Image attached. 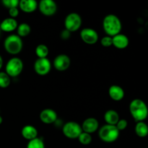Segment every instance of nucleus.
Returning a JSON list of instances; mask_svg holds the SVG:
<instances>
[{"label":"nucleus","instance_id":"8","mask_svg":"<svg viewBox=\"0 0 148 148\" xmlns=\"http://www.w3.org/2000/svg\"><path fill=\"white\" fill-rule=\"evenodd\" d=\"M51 69V64L47 58L38 59L34 63V70L38 75L45 76L50 72Z\"/></svg>","mask_w":148,"mask_h":148},{"label":"nucleus","instance_id":"14","mask_svg":"<svg viewBox=\"0 0 148 148\" xmlns=\"http://www.w3.org/2000/svg\"><path fill=\"white\" fill-rule=\"evenodd\" d=\"M17 26L18 23L16 19L7 17L0 23V30L6 33H10L17 30Z\"/></svg>","mask_w":148,"mask_h":148},{"label":"nucleus","instance_id":"12","mask_svg":"<svg viewBox=\"0 0 148 148\" xmlns=\"http://www.w3.org/2000/svg\"><path fill=\"white\" fill-rule=\"evenodd\" d=\"M40 119L43 124H51L57 121L58 116L56 111L51 108L43 109L40 114Z\"/></svg>","mask_w":148,"mask_h":148},{"label":"nucleus","instance_id":"11","mask_svg":"<svg viewBox=\"0 0 148 148\" xmlns=\"http://www.w3.org/2000/svg\"><path fill=\"white\" fill-rule=\"evenodd\" d=\"M71 64L70 58L66 54H59L53 60V66L56 70L64 72L68 69Z\"/></svg>","mask_w":148,"mask_h":148},{"label":"nucleus","instance_id":"22","mask_svg":"<svg viewBox=\"0 0 148 148\" xmlns=\"http://www.w3.org/2000/svg\"><path fill=\"white\" fill-rule=\"evenodd\" d=\"M49 53V49L45 44H39L36 48V54L38 59L47 58Z\"/></svg>","mask_w":148,"mask_h":148},{"label":"nucleus","instance_id":"21","mask_svg":"<svg viewBox=\"0 0 148 148\" xmlns=\"http://www.w3.org/2000/svg\"><path fill=\"white\" fill-rule=\"evenodd\" d=\"M30 31H31V28H30V26L27 23H23L18 25V26H17V36H20V38L27 36L30 33Z\"/></svg>","mask_w":148,"mask_h":148},{"label":"nucleus","instance_id":"23","mask_svg":"<svg viewBox=\"0 0 148 148\" xmlns=\"http://www.w3.org/2000/svg\"><path fill=\"white\" fill-rule=\"evenodd\" d=\"M5 72H0V88H7L10 86L11 79Z\"/></svg>","mask_w":148,"mask_h":148},{"label":"nucleus","instance_id":"10","mask_svg":"<svg viewBox=\"0 0 148 148\" xmlns=\"http://www.w3.org/2000/svg\"><path fill=\"white\" fill-rule=\"evenodd\" d=\"M80 38L84 43L88 45H93L98 40V33L96 30L90 27H86L81 30Z\"/></svg>","mask_w":148,"mask_h":148},{"label":"nucleus","instance_id":"4","mask_svg":"<svg viewBox=\"0 0 148 148\" xmlns=\"http://www.w3.org/2000/svg\"><path fill=\"white\" fill-rule=\"evenodd\" d=\"M120 132L116 126L106 124L99 130L98 135L102 141L107 143H111L116 141L120 134Z\"/></svg>","mask_w":148,"mask_h":148},{"label":"nucleus","instance_id":"19","mask_svg":"<svg viewBox=\"0 0 148 148\" xmlns=\"http://www.w3.org/2000/svg\"><path fill=\"white\" fill-rule=\"evenodd\" d=\"M119 119V115L115 110H108L104 114V120L106 124L116 126Z\"/></svg>","mask_w":148,"mask_h":148},{"label":"nucleus","instance_id":"25","mask_svg":"<svg viewBox=\"0 0 148 148\" xmlns=\"http://www.w3.org/2000/svg\"><path fill=\"white\" fill-rule=\"evenodd\" d=\"M77 139L79 143L82 145H90L92 140V137L91 136V134L86 132H82V134L79 136V137Z\"/></svg>","mask_w":148,"mask_h":148},{"label":"nucleus","instance_id":"31","mask_svg":"<svg viewBox=\"0 0 148 148\" xmlns=\"http://www.w3.org/2000/svg\"><path fill=\"white\" fill-rule=\"evenodd\" d=\"M2 66H3V59L2 57H1V55H0V69H1Z\"/></svg>","mask_w":148,"mask_h":148},{"label":"nucleus","instance_id":"7","mask_svg":"<svg viewBox=\"0 0 148 148\" xmlns=\"http://www.w3.org/2000/svg\"><path fill=\"white\" fill-rule=\"evenodd\" d=\"M82 18L79 14L72 12L68 14L64 20L65 29L70 33L77 31L82 25Z\"/></svg>","mask_w":148,"mask_h":148},{"label":"nucleus","instance_id":"6","mask_svg":"<svg viewBox=\"0 0 148 148\" xmlns=\"http://www.w3.org/2000/svg\"><path fill=\"white\" fill-rule=\"evenodd\" d=\"M64 135L69 139H77L82 134V127L75 121H68L62 127Z\"/></svg>","mask_w":148,"mask_h":148},{"label":"nucleus","instance_id":"20","mask_svg":"<svg viewBox=\"0 0 148 148\" xmlns=\"http://www.w3.org/2000/svg\"><path fill=\"white\" fill-rule=\"evenodd\" d=\"M134 132L139 137H146L148 135V125L145 121L137 122L134 127Z\"/></svg>","mask_w":148,"mask_h":148},{"label":"nucleus","instance_id":"26","mask_svg":"<svg viewBox=\"0 0 148 148\" xmlns=\"http://www.w3.org/2000/svg\"><path fill=\"white\" fill-rule=\"evenodd\" d=\"M1 2L4 7L10 10V9L14 8V7H18L20 1L18 0H3Z\"/></svg>","mask_w":148,"mask_h":148},{"label":"nucleus","instance_id":"5","mask_svg":"<svg viewBox=\"0 0 148 148\" xmlns=\"http://www.w3.org/2000/svg\"><path fill=\"white\" fill-rule=\"evenodd\" d=\"M23 69V62L17 57H13L7 62L5 72L10 77H16L21 74Z\"/></svg>","mask_w":148,"mask_h":148},{"label":"nucleus","instance_id":"18","mask_svg":"<svg viewBox=\"0 0 148 148\" xmlns=\"http://www.w3.org/2000/svg\"><path fill=\"white\" fill-rule=\"evenodd\" d=\"M21 134L23 138L27 141H30L38 137V130L34 126L26 125L22 129Z\"/></svg>","mask_w":148,"mask_h":148},{"label":"nucleus","instance_id":"15","mask_svg":"<svg viewBox=\"0 0 148 148\" xmlns=\"http://www.w3.org/2000/svg\"><path fill=\"white\" fill-rule=\"evenodd\" d=\"M108 95L113 101H120L124 98L125 92L121 86L114 85H111L108 89Z\"/></svg>","mask_w":148,"mask_h":148},{"label":"nucleus","instance_id":"27","mask_svg":"<svg viewBox=\"0 0 148 148\" xmlns=\"http://www.w3.org/2000/svg\"><path fill=\"white\" fill-rule=\"evenodd\" d=\"M101 44L102 45L103 47H110V46H113V39L112 37L111 36H104L103 38H102L101 40Z\"/></svg>","mask_w":148,"mask_h":148},{"label":"nucleus","instance_id":"9","mask_svg":"<svg viewBox=\"0 0 148 148\" xmlns=\"http://www.w3.org/2000/svg\"><path fill=\"white\" fill-rule=\"evenodd\" d=\"M38 7L45 16H52L57 11V4L53 0H41Z\"/></svg>","mask_w":148,"mask_h":148},{"label":"nucleus","instance_id":"32","mask_svg":"<svg viewBox=\"0 0 148 148\" xmlns=\"http://www.w3.org/2000/svg\"><path fill=\"white\" fill-rule=\"evenodd\" d=\"M2 121H3V119H2V117H1V116H0V124H1Z\"/></svg>","mask_w":148,"mask_h":148},{"label":"nucleus","instance_id":"24","mask_svg":"<svg viewBox=\"0 0 148 148\" xmlns=\"http://www.w3.org/2000/svg\"><path fill=\"white\" fill-rule=\"evenodd\" d=\"M26 148H45V144L41 138H37L28 141Z\"/></svg>","mask_w":148,"mask_h":148},{"label":"nucleus","instance_id":"33","mask_svg":"<svg viewBox=\"0 0 148 148\" xmlns=\"http://www.w3.org/2000/svg\"><path fill=\"white\" fill-rule=\"evenodd\" d=\"M0 33H1V30H0Z\"/></svg>","mask_w":148,"mask_h":148},{"label":"nucleus","instance_id":"29","mask_svg":"<svg viewBox=\"0 0 148 148\" xmlns=\"http://www.w3.org/2000/svg\"><path fill=\"white\" fill-rule=\"evenodd\" d=\"M9 14H10V17L12 18L15 19L19 14V10L17 7H14V8H12L9 10Z\"/></svg>","mask_w":148,"mask_h":148},{"label":"nucleus","instance_id":"13","mask_svg":"<svg viewBox=\"0 0 148 148\" xmlns=\"http://www.w3.org/2000/svg\"><path fill=\"white\" fill-rule=\"evenodd\" d=\"M82 130L84 132L92 134L95 132L99 128L98 121L95 118H88L82 122Z\"/></svg>","mask_w":148,"mask_h":148},{"label":"nucleus","instance_id":"17","mask_svg":"<svg viewBox=\"0 0 148 148\" xmlns=\"http://www.w3.org/2000/svg\"><path fill=\"white\" fill-rule=\"evenodd\" d=\"M113 46L118 49H124L127 48L130 43V40L126 35L119 34L112 37Z\"/></svg>","mask_w":148,"mask_h":148},{"label":"nucleus","instance_id":"30","mask_svg":"<svg viewBox=\"0 0 148 148\" xmlns=\"http://www.w3.org/2000/svg\"><path fill=\"white\" fill-rule=\"evenodd\" d=\"M61 35H62V38L63 39H67L70 37V32L68 31V30H66V29H65V30H64L63 31H62Z\"/></svg>","mask_w":148,"mask_h":148},{"label":"nucleus","instance_id":"1","mask_svg":"<svg viewBox=\"0 0 148 148\" xmlns=\"http://www.w3.org/2000/svg\"><path fill=\"white\" fill-rule=\"evenodd\" d=\"M130 112L136 122L144 121L148 117V107L145 101L140 98L132 100L130 104Z\"/></svg>","mask_w":148,"mask_h":148},{"label":"nucleus","instance_id":"3","mask_svg":"<svg viewBox=\"0 0 148 148\" xmlns=\"http://www.w3.org/2000/svg\"><path fill=\"white\" fill-rule=\"evenodd\" d=\"M23 47L22 38L17 35L7 36L4 42V48L6 51L12 55H17L21 52Z\"/></svg>","mask_w":148,"mask_h":148},{"label":"nucleus","instance_id":"28","mask_svg":"<svg viewBox=\"0 0 148 148\" xmlns=\"http://www.w3.org/2000/svg\"><path fill=\"white\" fill-rule=\"evenodd\" d=\"M127 126H128V122H127V120L124 119L119 120V121L117 122V124H116V128L118 129V130L119 132L126 130L127 127Z\"/></svg>","mask_w":148,"mask_h":148},{"label":"nucleus","instance_id":"2","mask_svg":"<svg viewBox=\"0 0 148 148\" xmlns=\"http://www.w3.org/2000/svg\"><path fill=\"white\" fill-rule=\"evenodd\" d=\"M103 27L107 36L114 37L121 33L122 24L120 19L116 15L110 14L103 18Z\"/></svg>","mask_w":148,"mask_h":148},{"label":"nucleus","instance_id":"16","mask_svg":"<svg viewBox=\"0 0 148 148\" xmlns=\"http://www.w3.org/2000/svg\"><path fill=\"white\" fill-rule=\"evenodd\" d=\"M38 4L35 0H21L19 2V8L25 13H32L36 10Z\"/></svg>","mask_w":148,"mask_h":148}]
</instances>
